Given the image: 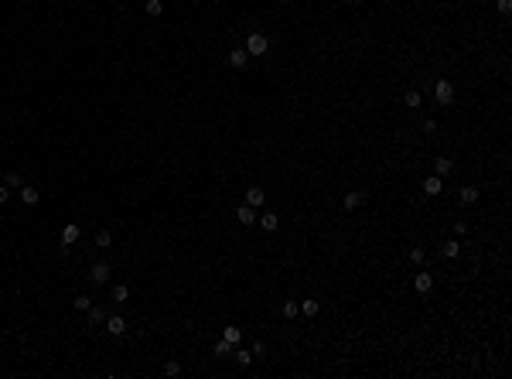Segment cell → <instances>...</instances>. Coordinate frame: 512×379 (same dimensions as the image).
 I'll return each instance as SVG.
<instances>
[{
    "instance_id": "obj_1",
    "label": "cell",
    "mask_w": 512,
    "mask_h": 379,
    "mask_svg": "<svg viewBox=\"0 0 512 379\" xmlns=\"http://www.w3.org/2000/svg\"><path fill=\"white\" fill-rule=\"evenodd\" d=\"M434 99H437V106H451L454 103V86L447 79H437L434 82Z\"/></svg>"
},
{
    "instance_id": "obj_2",
    "label": "cell",
    "mask_w": 512,
    "mask_h": 379,
    "mask_svg": "<svg viewBox=\"0 0 512 379\" xmlns=\"http://www.w3.org/2000/svg\"><path fill=\"white\" fill-rule=\"evenodd\" d=\"M266 48H270V38L260 35V31H253L246 38V55H266Z\"/></svg>"
},
{
    "instance_id": "obj_3",
    "label": "cell",
    "mask_w": 512,
    "mask_h": 379,
    "mask_svg": "<svg viewBox=\"0 0 512 379\" xmlns=\"http://www.w3.org/2000/svg\"><path fill=\"white\" fill-rule=\"evenodd\" d=\"M89 280L96 284V287H106L110 284V263H92V270H89Z\"/></svg>"
},
{
    "instance_id": "obj_4",
    "label": "cell",
    "mask_w": 512,
    "mask_h": 379,
    "mask_svg": "<svg viewBox=\"0 0 512 379\" xmlns=\"http://www.w3.org/2000/svg\"><path fill=\"white\" fill-rule=\"evenodd\" d=\"M236 222L250 229L253 222H256V208H253V205H239V208H236Z\"/></svg>"
},
{
    "instance_id": "obj_5",
    "label": "cell",
    "mask_w": 512,
    "mask_h": 379,
    "mask_svg": "<svg viewBox=\"0 0 512 379\" xmlns=\"http://www.w3.org/2000/svg\"><path fill=\"white\" fill-rule=\"evenodd\" d=\"M17 195H21L24 205H38V202H41V192L31 188V184H21V188H17Z\"/></svg>"
},
{
    "instance_id": "obj_6",
    "label": "cell",
    "mask_w": 512,
    "mask_h": 379,
    "mask_svg": "<svg viewBox=\"0 0 512 379\" xmlns=\"http://www.w3.org/2000/svg\"><path fill=\"white\" fill-rule=\"evenodd\" d=\"M79 236H82V229L75 226V222H68L65 229H62V246H75V242H79Z\"/></svg>"
},
{
    "instance_id": "obj_7",
    "label": "cell",
    "mask_w": 512,
    "mask_h": 379,
    "mask_svg": "<svg viewBox=\"0 0 512 379\" xmlns=\"http://www.w3.org/2000/svg\"><path fill=\"white\" fill-rule=\"evenodd\" d=\"M441 192H444V181H441V178H437V174H430V178H427V181H423V195H441Z\"/></svg>"
},
{
    "instance_id": "obj_8",
    "label": "cell",
    "mask_w": 512,
    "mask_h": 379,
    "mask_svg": "<svg viewBox=\"0 0 512 379\" xmlns=\"http://www.w3.org/2000/svg\"><path fill=\"white\" fill-rule=\"evenodd\" d=\"M256 222H260L266 232H273L277 226H280V219H277V212H263V215H256Z\"/></svg>"
},
{
    "instance_id": "obj_9",
    "label": "cell",
    "mask_w": 512,
    "mask_h": 379,
    "mask_svg": "<svg viewBox=\"0 0 512 379\" xmlns=\"http://www.w3.org/2000/svg\"><path fill=\"white\" fill-rule=\"evenodd\" d=\"M106 332H110V335H123L126 332V321L120 318V314H113V318H106Z\"/></svg>"
},
{
    "instance_id": "obj_10",
    "label": "cell",
    "mask_w": 512,
    "mask_h": 379,
    "mask_svg": "<svg viewBox=\"0 0 512 379\" xmlns=\"http://www.w3.org/2000/svg\"><path fill=\"white\" fill-rule=\"evenodd\" d=\"M246 58H250V55H246V48H232V51H229V65H232V69H242V65H246Z\"/></svg>"
},
{
    "instance_id": "obj_11",
    "label": "cell",
    "mask_w": 512,
    "mask_h": 379,
    "mask_svg": "<svg viewBox=\"0 0 512 379\" xmlns=\"http://www.w3.org/2000/svg\"><path fill=\"white\" fill-rule=\"evenodd\" d=\"M434 168H437V178H447V174L454 171V161H451V157H437Z\"/></svg>"
},
{
    "instance_id": "obj_12",
    "label": "cell",
    "mask_w": 512,
    "mask_h": 379,
    "mask_svg": "<svg viewBox=\"0 0 512 379\" xmlns=\"http://www.w3.org/2000/svg\"><path fill=\"white\" fill-rule=\"evenodd\" d=\"M413 287L420 290V294H427V290L434 287V277L430 274H417V277H413Z\"/></svg>"
},
{
    "instance_id": "obj_13",
    "label": "cell",
    "mask_w": 512,
    "mask_h": 379,
    "mask_svg": "<svg viewBox=\"0 0 512 379\" xmlns=\"http://www.w3.org/2000/svg\"><path fill=\"white\" fill-rule=\"evenodd\" d=\"M263 202H266V195H263V188H250V192H246V205L260 208Z\"/></svg>"
},
{
    "instance_id": "obj_14",
    "label": "cell",
    "mask_w": 512,
    "mask_h": 379,
    "mask_svg": "<svg viewBox=\"0 0 512 379\" xmlns=\"http://www.w3.org/2000/svg\"><path fill=\"white\" fill-rule=\"evenodd\" d=\"M318 311H321L318 301H301V314L304 318H318Z\"/></svg>"
},
{
    "instance_id": "obj_15",
    "label": "cell",
    "mask_w": 512,
    "mask_h": 379,
    "mask_svg": "<svg viewBox=\"0 0 512 379\" xmlns=\"http://www.w3.org/2000/svg\"><path fill=\"white\" fill-rule=\"evenodd\" d=\"M86 314H89V324H106V311H102V308H96V304H92V308L86 311Z\"/></svg>"
},
{
    "instance_id": "obj_16",
    "label": "cell",
    "mask_w": 512,
    "mask_h": 379,
    "mask_svg": "<svg viewBox=\"0 0 512 379\" xmlns=\"http://www.w3.org/2000/svg\"><path fill=\"white\" fill-rule=\"evenodd\" d=\"M113 301H116V304H126V301H130V287H126V284H116V287H113Z\"/></svg>"
},
{
    "instance_id": "obj_17",
    "label": "cell",
    "mask_w": 512,
    "mask_h": 379,
    "mask_svg": "<svg viewBox=\"0 0 512 379\" xmlns=\"http://www.w3.org/2000/svg\"><path fill=\"white\" fill-rule=\"evenodd\" d=\"M423 256H427V253H423L420 246H410V253H407V260H410V266H420V263H423Z\"/></svg>"
},
{
    "instance_id": "obj_18",
    "label": "cell",
    "mask_w": 512,
    "mask_h": 379,
    "mask_svg": "<svg viewBox=\"0 0 512 379\" xmlns=\"http://www.w3.org/2000/svg\"><path fill=\"white\" fill-rule=\"evenodd\" d=\"M457 198H461V205H471V202H478V188L468 184V188H461V195H457Z\"/></svg>"
},
{
    "instance_id": "obj_19",
    "label": "cell",
    "mask_w": 512,
    "mask_h": 379,
    "mask_svg": "<svg viewBox=\"0 0 512 379\" xmlns=\"http://www.w3.org/2000/svg\"><path fill=\"white\" fill-rule=\"evenodd\" d=\"M362 192H348V195H345V208H348V212H352V208H359V205H362Z\"/></svg>"
},
{
    "instance_id": "obj_20",
    "label": "cell",
    "mask_w": 512,
    "mask_h": 379,
    "mask_svg": "<svg viewBox=\"0 0 512 379\" xmlns=\"http://www.w3.org/2000/svg\"><path fill=\"white\" fill-rule=\"evenodd\" d=\"M457 253H461V242H457V239H447V242H444V256H447V260H454Z\"/></svg>"
},
{
    "instance_id": "obj_21",
    "label": "cell",
    "mask_w": 512,
    "mask_h": 379,
    "mask_svg": "<svg viewBox=\"0 0 512 379\" xmlns=\"http://www.w3.org/2000/svg\"><path fill=\"white\" fill-rule=\"evenodd\" d=\"M232 359H236L239 366H250V362H253L256 356H253V352H246V348H236V352H232Z\"/></svg>"
},
{
    "instance_id": "obj_22",
    "label": "cell",
    "mask_w": 512,
    "mask_h": 379,
    "mask_svg": "<svg viewBox=\"0 0 512 379\" xmlns=\"http://www.w3.org/2000/svg\"><path fill=\"white\" fill-rule=\"evenodd\" d=\"M280 311H284V318H297V314H301V304H297V301H284Z\"/></svg>"
},
{
    "instance_id": "obj_23",
    "label": "cell",
    "mask_w": 512,
    "mask_h": 379,
    "mask_svg": "<svg viewBox=\"0 0 512 379\" xmlns=\"http://www.w3.org/2000/svg\"><path fill=\"white\" fill-rule=\"evenodd\" d=\"M215 356H232V342L229 338H219L215 342Z\"/></svg>"
},
{
    "instance_id": "obj_24",
    "label": "cell",
    "mask_w": 512,
    "mask_h": 379,
    "mask_svg": "<svg viewBox=\"0 0 512 379\" xmlns=\"http://www.w3.org/2000/svg\"><path fill=\"white\" fill-rule=\"evenodd\" d=\"M147 14L150 17H160L164 14V0H147Z\"/></svg>"
},
{
    "instance_id": "obj_25",
    "label": "cell",
    "mask_w": 512,
    "mask_h": 379,
    "mask_svg": "<svg viewBox=\"0 0 512 379\" xmlns=\"http://www.w3.org/2000/svg\"><path fill=\"white\" fill-rule=\"evenodd\" d=\"M222 338H229V342H232V345H239V338H242V332H239L236 324H229L226 332H222Z\"/></svg>"
},
{
    "instance_id": "obj_26",
    "label": "cell",
    "mask_w": 512,
    "mask_h": 379,
    "mask_svg": "<svg viewBox=\"0 0 512 379\" xmlns=\"http://www.w3.org/2000/svg\"><path fill=\"white\" fill-rule=\"evenodd\" d=\"M72 308H75V311H89V308H92V297H86V294H79V297L72 301Z\"/></svg>"
},
{
    "instance_id": "obj_27",
    "label": "cell",
    "mask_w": 512,
    "mask_h": 379,
    "mask_svg": "<svg viewBox=\"0 0 512 379\" xmlns=\"http://www.w3.org/2000/svg\"><path fill=\"white\" fill-rule=\"evenodd\" d=\"M403 103H407L410 110H417V106H420V92H417V89H410L407 96H403Z\"/></svg>"
},
{
    "instance_id": "obj_28",
    "label": "cell",
    "mask_w": 512,
    "mask_h": 379,
    "mask_svg": "<svg viewBox=\"0 0 512 379\" xmlns=\"http://www.w3.org/2000/svg\"><path fill=\"white\" fill-rule=\"evenodd\" d=\"M4 184H7V188H21V174H17V171H7V178H4Z\"/></svg>"
},
{
    "instance_id": "obj_29",
    "label": "cell",
    "mask_w": 512,
    "mask_h": 379,
    "mask_svg": "<svg viewBox=\"0 0 512 379\" xmlns=\"http://www.w3.org/2000/svg\"><path fill=\"white\" fill-rule=\"evenodd\" d=\"M110 242H113V236H110L106 229H99V232H96V246H102V250H106Z\"/></svg>"
},
{
    "instance_id": "obj_30",
    "label": "cell",
    "mask_w": 512,
    "mask_h": 379,
    "mask_svg": "<svg viewBox=\"0 0 512 379\" xmlns=\"http://www.w3.org/2000/svg\"><path fill=\"white\" fill-rule=\"evenodd\" d=\"M178 372H181V366H178L174 359H171V362H164V376H178Z\"/></svg>"
},
{
    "instance_id": "obj_31",
    "label": "cell",
    "mask_w": 512,
    "mask_h": 379,
    "mask_svg": "<svg viewBox=\"0 0 512 379\" xmlns=\"http://www.w3.org/2000/svg\"><path fill=\"white\" fill-rule=\"evenodd\" d=\"M495 7H499L502 14H512V0H495Z\"/></svg>"
},
{
    "instance_id": "obj_32",
    "label": "cell",
    "mask_w": 512,
    "mask_h": 379,
    "mask_svg": "<svg viewBox=\"0 0 512 379\" xmlns=\"http://www.w3.org/2000/svg\"><path fill=\"white\" fill-rule=\"evenodd\" d=\"M465 232H468V222H465V219H457V222H454V236H465Z\"/></svg>"
},
{
    "instance_id": "obj_33",
    "label": "cell",
    "mask_w": 512,
    "mask_h": 379,
    "mask_svg": "<svg viewBox=\"0 0 512 379\" xmlns=\"http://www.w3.org/2000/svg\"><path fill=\"white\" fill-rule=\"evenodd\" d=\"M423 133H437V120H427V123H423Z\"/></svg>"
},
{
    "instance_id": "obj_34",
    "label": "cell",
    "mask_w": 512,
    "mask_h": 379,
    "mask_svg": "<svg viewBox=\"0 0 512 379\" xmlns=\"http://www.w3.org/2000/svg\"><path fill=\"white\" fill-rule=\"evenodd\" d=\"M250 352H253V356H263V352H266V345H263V342H253Z\"/></svg>"
},
{
    "instance_id": "obj_35",
    "label": "cell",
    "mask_w": 512,
    "mask_h": 379,
    "mask_svg": "<svg viewBox=\"0 0 512 379\" xmlns=\"http://www.w3.org/2000/svg\"><path fill=\"white\" fill-rule=\"evenodd\" d=\"M7 198H11V188H7V184H0V205H4Z\"/></svg>"
}]
</instances>
